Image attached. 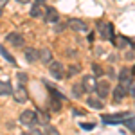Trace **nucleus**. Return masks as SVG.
<instances>
[{"instance_id":"nucleus-1","label":"nucleus","mask_w":135,"mask_h":135,"mask_svg":"<svg viewBox=\"0 0 135 135\" xmlns=\"http://www.w3.org/2000/svg\"><path fill=\"white\" fill-rule=\"evenodd\" d=\"M97 29L101 32V36H103V40H108V42H115V34H114V25L110 23V22H99L97 23Z\"/></svg>"},{"instance_id":"nucleus-2","label":"nucleus","mask_w":135,"mask_h":135,"mask_svg":"<svg viewBox=\"0 0 135 135\" xmlns=\"http://www.w3.org/2000/svg\"><path fill=\"white\" fill-rule=\"evenodd\" d=\"M49 72H51V76H52V78H56V79H63V78H67V70H65V67H63L60 61H54V60L49 63Z\"/></svg>"},{"instance_id":"nucleus-3","label":"nucleus","mask_w":135,"mask_h":135,"mask_svg":"<svg viewBox=\"0 0 135 135\" xmlns=\"http://www.w3.org/2000/svg\"><path fill=\"white\" fill-rule=\"evenodd\" d=\"M20 124L27 126V128H32L34 124H38V121H36V112H34V110H23L20 114Z\"/></svg>"},{"instance_id":"nucleus-4","label":"nucleus","mask_w":135,"mask_h":135,"mask_svg":"<svg viewBox=\"0 0 135 135\" xmlns=\"http://www.w3.org/2000/svg\"><path fill=\"white\" fill-rule=\"evenodd\" d=\"M67 23H69V27H70L72 31H76V32H85V31H88V23H86L85 20H81V18H70Z\"/></svg>"},{"instance_id":"nucleus-5","label":"nucleus","mask_w":135,"mask_h":135,"mask_svg":"<svg viewBox=\"0 0 135 135\" xmlns=\"http://www.w3.org/2000/svg\"><path fill=\"white\" fill-rule=\"evenodd\" d=\"M119 81H121V85H124L126 88L130 86V85L133 83V70L132 69H121V72H119Z\"/></svg>"},{"instance_id":"nucleus-6","label":"nucleus","mask_w":135,"mask_h":135,"mask_svg":"<svg viewBox=\"0 0 135 135\" xmlns=\"http://www.w3.org/2000/svg\"><path fill=\"white\" fill-rule=\"evenodd\" d=\"M13 95H15V101L16 103H27L29 101V94H27V88H25V85H18V88L13 92Z\"/></svg>"},{"instance_id":"nucleus-7","label":"nucleus","mask_w":135,"mask_h":135,"mask_svg":"<svg viewBox=\"0 0 135 135\" xmlns=\"http://www.w3.org/2000/svg\"><path fill=\"white\" fill-rule=\"evenodd\" d=\"M126 117H130V114H115V115H103V123L106 124H123Z\"/></svg>"},{"instance_id":"nucleus-8","label":"nucleus","mask_w":135,"mask_h":135,"mask_svg":"<svg viewBox=\"0 0 135 135\" xmlns=\"http://www.w3.org/2000/svg\"><path fill=\"white\" fill-rule=\"evenodd\" d=\"M6 42L11 43L13 47H23V36H22L20 32H9L6 36Z\"/></svg>"},{"instance_id":"nucleus-9","label":"nucleus","mask_w":135,"mask_h":135,"mask_svg":"<svg viewBox=\"0 0 135 135\" xmlns=\"http://www.w3.org/2000/svg\"><path fill=\"white\" fill-rule=\"evenodd\" d=\"M95 94H97V97L104 99L110 94V83L108 81H97V85H95Z\"/></svg>"},{"instance_id":"nucleus-10","label":"nucleus","mask_w":135,"mask_h":135,"mask_svg":"<svg viewBox=\"0 0 135 135\" xmlns=\"http://www.w3.org/2000/svg\"><path fill=\"white\" fill-rule=\"evenodd\" d=\"M23 56H25V61L27 63H36L40 60V51H36V49H32V47H25Z\"/></svg>"},{"instance_id":"nucleus-11","label":"nucleus","mask_w":135,"mask_h":135,"mask_svg":"<svg viewBox=\"0 0 135 135\" xmlns=\"http://www.w3.org/2000/svg\"><path fill=\"white\" fill-rule=\"evenodd\" d=\"M126 95H128V88H126L124 85L119 83V85L114 88V103H121Z\"/></svg>"},{"instance_id":"nucleus-12","label":"nucleus","mask_w":135,"mask_h":135,"mask_svg":"<svg viewBox=\"0 0 135 135\" xmlns=\"http://www.w3.org/2000/svg\"><path fill=\"white\" fill-rule=\"evenodd\" d=\"M45 22L47 23H58L60 22V13L54 7H45Z\"/></svg>"},{"instance_id":"nucleus-13","label":"nucleus","mask_w":135,"mask_h":135,"mask_svg":"<svg viewBox=\"0 0 135 135\" xmlns=\"http://www.w3.org/2000/svg\"><path fill=\"white\" fill-rule=\"evenodd\" d=\"M83 86H85V90L86 92H95V85H97V81H95V76H85L83 78Z\"/></svg>"},{"instance_id":"nucleus-14","label":"nucleus","mask_w":135,"mask_h":135,"mask_svg":"<svg viewBox=\"0 0 135 135\" xmlns=\"http://www.w3.org/2000/svg\"><path fill=\"white\" fill-rule=\"evenodd\" d=\"M7 95H13V86H11V83L6 79H2L0 81V97H7Z\"/></svg>"},{"instance_id":"nucleus-15","label":"nucleus","mask_w":135,"mask_h":135,"mask_svg":"<svg viewBox=\"0 0 135 135\" xmlns=\"http://www.w3.org/2000/svg\"><path fill=\"white\" fill-rule=\"evenodd\" d=\"M34 112H36V121H38V124H42V126H47V124H49L51 117H49V114H47V112H42V110H34Z\"/></svg>"},{"instance_id":"nucleus-16","label":"nucleus","mask_w":135,"mask_h":135,"mask_svg":"<svg viewBox=\"0 0 135 135\" xmlns=\"http://www.w3.org/2000/svg\"><path fill=\"white\" fill-rule=\"evenodd\" d=\"M86 104L90 106V108H95V110H103V99L101 97H88L86 99Z\"/></svg>"},{"instance_id":"nucleus-17","label":"nucleus","mask_w":135,"mask_h":135,"mask_svg":"<svg viewBox=\"0 0 135 135\" xmlns=\"http://www.w3.org/2000/svg\"><path fill=\"white\" fill-rule=\"evenodd\" d=\"M31 16L32 18H42L43 16V4L42 2H36L31 7Z\"/></svg>"},{"instance_id":"nucleus-18","label":"nucleus","mask_w":135,"mask_h":135,"mask_svg":"<svg viewBox=\"0 0 135 135\" xmlns=\"http://www.w3.org/2000/svg\"><path fill=\"white\" fill-rule=\"evenodd\" d=\"M40 61L45 63V65H49L52 61V51L51 49H42L40 51Z\"/></svg>"},{"instance_id":"nucleus-19","label":"nucleus","mask_w":135,"mask_h":135,"mask_svg":"<svg viewBox=\"0 0 135 135\" xmlns=\"http://www.w3.org/2000/svg\"><path fill=\"white\" fill-rule=\"evenodd\" d=\"M85 92H86V90H85V86H83V83H81V81L72 85V95H74V97H78V99H79V97H83Z\"/></svg>"},{"instance_id":"nucleus-20","label":"nucleus","mask_w":135,"mask_h":135,"mask_svg":"<svg viewBox=\"0 0 135 135\" xmlns=\"http://www.w3.org/2000/svg\"><path fill=\"white\" fill-rule=\"evenodd\" d=\"M49 110H52L54 114H58V112L61 110V101L51 95V97H49Z\"/></svg>"},{"instance_id":"nucleus-21","label":"nucleus","mask_w":135,"mask_h":135,"mask_svg":"<svg viewBox=\"0 0 135 135\" xmlns=\"http://www.w3.org/2000/svg\"><path fill=\"white\" fill-rule=\"evenodd\" d=\"M43 83H45V86H47V90H49V92L52 94V97H56V99H60V101H65V99H67V97H65V95H63V94L60 92V90H56L54 86H51V85L47 83L45 79H43Z\"/></svg>"},{"instance_id":"nucleus-22","label":"nucleus","mask_w":135,"mask_h":135,"mask_svg":"<svg viewBox=\"0 0 135 135\" xmlns=\"http://www.w3.org/2000/svg\"><path fill=\"white\" fill-rule=\"evenodd\" d=\"M0 52H2V58H4V60H6L7 63H11V65H16V60H15V58H13V56H11L9 52L6 51L2 45H0Z\"/></svg>"},{"instance_id":"nucleus-23","label":"nucleus","mask_w":135,"mask_h":135,"mask_svg":"<svg viewBox=\"0 0 135 135\" xmlns=\"http://www.w3.org/2000/svg\"><path fill=\"white\" fill-rule=\"evenodd\" d=\"M81 72V67L79 65H70L69 67V70H67V78H72V76H76V74Z\"/></svg>"},{"instance_id":"nucleus-24","label":"nucleus","mask_w":135,"mask_h":135,"mask_svg":"<svg viewBox=\"0 0 135 135\" xmlns=\"http://www.w3.org/2000/svg\"><path fill=\"white\" fill-rule=\"evenodd\" d=\"M117 38H119V40H115V45H117V47H119V49H124L126 45H128V43H130V40H128V38H126V36H117Z\"/></svg>"},{"instance_id":"nucleus-25","label":"nucleus","mask_w":135,"mask_h":135,"mask_svg":"<svg viewBox=\"0 0 135 135\" xmlns=\"http://www.w3.org/2000/svg\"><path fill=\"white\" fill-rule=\"evenodd\" d=\"M123 124L128 128V130H132V132H135V117H126L124 121H123Z\"/></svg>"},{"instance_id":"nucleus-26","label":"nucleus","mask_w":135,"mask_h":135,"mask_svg":"<svg viewBox=\"0 0 135 135\" xmlns=\"http://www.w3.org/2000/svg\"><path fill=\"white\" fill-rule=\"evenodd\" d=\"M43 135H60L58 132V128H54V126H45V130H43Z\"/></svg>"},{"instance_id":"nucleus-27","label":"nucleus","mask_w":135,"mask_h":135,"mask_svg":"<svg viewBox=\"0 0 135 135\" xmlns=\"http://www.w3.org/2000/svg\"><path fill=\"white\" fill-rule=\"evenodd\" d=\"M92 72L95 78H99V76H103V69L99 67V65H92Z\"/></svg>"},{"instance_id":"nucleus-28","label":"nucleus","mask_w":135,"mask_h":135,"mask_svg":"<svg viewBox=\"0 0 135 135\" xmlns=\"http://www.w3.org/2000/svg\"><path fill=\"white\" fill-rule=\"evenodd\" d=\"M16 78H18V83H20V85H25V83H27V74L18 72V76H16Z\"/></svg>"},{"instance_id":"nucleus-29","label":"nucleus","mask_w":135,"mask_h":135,"mask_svg":"<svg viewBox=\"0 0 135 135\" xmlns=\"http://www.w3.org/2000/svg\"><path fill=\"white\" fill-rule=\"evenodd\" d=\"M23 135H43V132H40V130H36V128H31L27 133H23Z\"/></svg>"},{"instance_id":"nucleus-30","label":"nucleus","mask_w":135,"mask_h":135,"mask_svg":"<svg viewBox=\"0 0 135 135\" xmlns=\"http://www.w3.org/2000/svg\"><path fill=\"white\" fill-rule=\"evenodd\" d=\"M128 94H130V95H132V97L135 99V81L130 85V86H128Z\"/></svg>"},{"instance_id":"nucleus-31","label":"nucleus","mask_w":135,"mask_h":135,"mask_svg":"<svg viewBox=\"0 0 135 135\" xmlns=\"http://www.w3.org/2000/svg\"><path fill=\"white\" fill-rule=\"evenodd\" d=\"M94 123H83V124H81V128H83V130H94Z\"/></svg>"},{"instance_id":"nucleus-32","label":"nucleus","mask_w":135,"mask_h":135,"mask_svg":"<svg viewBox=\"0 0 135 135\" xmlns=\"http://www.w3.org/2000/svg\"><path fill=\"white\" fill-rule=\"evenodd\" d=\"M67 27H69V23H63V25H56V31H58V32H61V31H65Z\"/></svg>"},{"instance_id":"nucleus-33","label":"nucleus","mask_w":135,"mask_h":135,"mask_svg":"<svg viewBox=\"0 0 135 135\" xmlns=\"http://www.w3.org/2000/svg\"><path fill=\"white\" fill-rule=\"evenodd\" d=\"M74 115H85V112L79 110V108H74Z\"/></svg>"},{"instance_id":"nucleus-34","label":"nucleus","mask_w":135,"mask_h":135,"mask_svg":"<svg viewBox=\"0 0 135 135\" xmlns=\"http://www.w3.org/2000/svg\"><path fill=\"white\" fill-rule=\"evenodd\" d=\"M133 58H135L133 52H128V54H126V60H133Z\"/></svg>"},{"instance_id":"nucleus-35","label":"nucleus","mask_w":135,"mask_h":135,"mask_svg":"<svg viewBox=\"0 0 135 135\" xmlns=\"http://www.w3.org/2000/svg\"><path fill=\"white\" fill-rule=\"evenodd\" d=\"M7 2H9V0H0V7H4V6H6Z\"/></svg>"},{"instance_id":"nucleus-36","label":"nucleus","mask_w":135,"mask_h":135,"mask_svg":"<svg viewBox=\"0 0 135 135\" xmlns=\"http://www.w3.org/2000/svg\"><path fill=\"white\" fill-rule=\"evenodd\" d=\"M69 56L70 58H76V51H69Z\"/></svg>"},{"instance_id":"nucleus-37","label":"nucleus","mask_w":135,"mask_h":135,"mask_svg":"<svg viewBox=\"0 0 135 135\" xmlns=\"http://www.w3.org/2000/svg\"><path fill=\"white\" fill-rule=\"evenodd\" d=\"M18 4H29V0H16Z\"/></svg>"},{"instance_id":"nucleus-38","label":"nucleus","mask_w":135,"mask_h":135,"mask_svg":"<svg viewBox=\"0 0 135 135\" xmlns=\"http://www.w3.org/2000/svg\"><path fill=\"white\" fill-rule=\"evenodd\" d=\"M0 16H2V7H0Z\"/></svg>"},{"instance_id":"nucleus-39","label":"nucleus","mask_w":135,"mask_h":135,"mask_svg":"<svg viewBox=\"0 0 135 135\" xmlns=\"http://www.w3.org/2000/svg\"><path fill=\"white\" fill-rule=\"evenodd\" d=\"M132 45H133V49H135V43H132Z\"/></svg>"}]
</instances>
